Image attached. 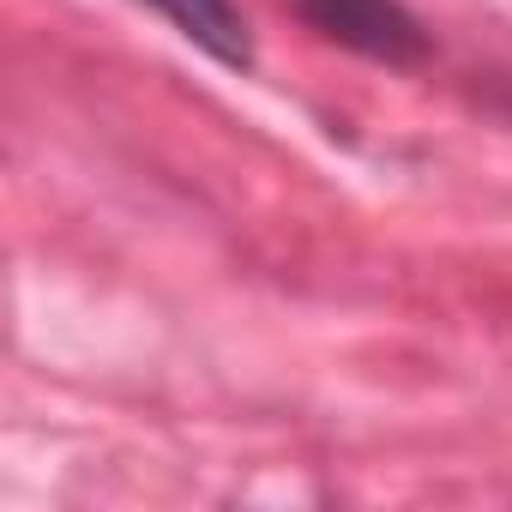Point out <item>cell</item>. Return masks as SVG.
I'll use <instances>...</instances> for the list:
<instances>
[{"mask_svg":"<svg viewBox=\"0 0 512 512\" xmlns=\"http://www.w3.org/2000/svg\"><path fill=\"white\" fill-rule=\"evenodd\" d=\"M290 7L314 37H326L362 61H380L398 73L434 61V37L404 0H290Z\"/></svg>","mask_w":512,"mask_h":512,"instance_id":"obj_1","label":"cell"},{"mask_svg":"<svg viewBox=\"0 0 512 512\" xmlns=\"http://www.w3.org/2000/svg\"><path fill=\"white\" fill-rule=\"evenodd\" d=\"M145 13H157L181 43L211 55L229 73H253V31L235 0H139Z\"/></svg>","mask_w":512,"mask_h":512,"instance_id":"obj_2","label":"cell"},{"mask_svg":"<svg viewBox=\"0 0 512 512\" xmlns=\"http://www.w3.org/2000/svg\"><path fill=\"white\" fill-rule=\"evenodd\" d=\"M488 103H494L500 115H512V85H494V91H488Z\"/></svg>","mask_w":512,"mask_h":512,"instance_id":"obj_3","label":"cell"}]
</instances>
